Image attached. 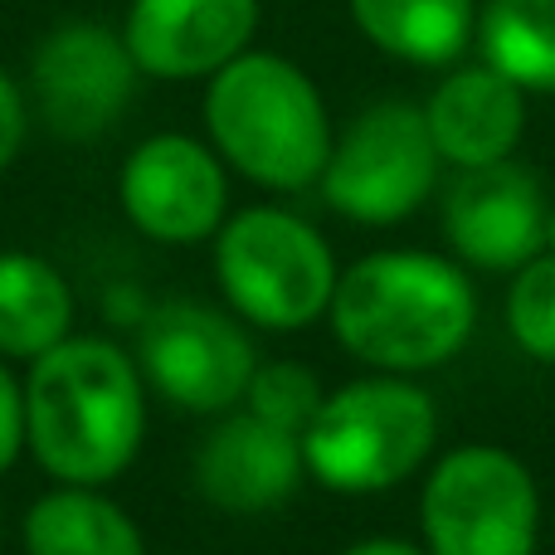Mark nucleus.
<instances>
[{
  "label": "nucleus",
  "instance_id": "17",
  "mask_svg": "<svg viewBox=\"0 0 555 555\" xmlns=\"http://www.w3.org/2000/svg\"><path fill=\"white\" fill-rule=\"evenodd\" d=\"M25 555H146V541L98 488L64 482L25 512Z\"/></svg>",
  "mask_w": 555,
  "mask_h": 555
},
{
  "label": "nucleus",
  "instance_id": "21",
  "mask_svg": "<svg viewBox=\"0 0 555 555\" xmlns=\"http://www.w3.org/2000/svg\"><path fill=\"white\" fill-rule=\"evenodd\" d=\"M25 453V385L0 361V473Z\"/></svg>",
  "mask_w": 555,
  "mask_h": 555
},
{
  "label": "nucleus",
  "instance_id": "8",
  "mask_svg": "<svg viewBox=\"0 0 555 555\" xmlns=\"http://www.w3.org/2000/svg\"><path fill=\"white\" fill-rule=\"evenodd\" d=\"M142 68L122 44V29L68 20L29 59V98L44 127L64 142H93L122 117Z\"/></svg>",
  "mask_w": 555,
  "mask_h": 555
},
{
  "label": "nucleus",
  "instance_id": "2",
  "mask_svg": "<svg viewBox=\"0 0 555 555\" xmlns=\"http://www.w3.org/2000/svg\"><path fill=\"white\" fill-rule=\"evenodd\" d=\"M332 332L356 361L420 375L453 361L478 326V297L459 263L420 249H380L336 278Z\"/></svg>",
  "mask_w": 555,
  "mask_h": 555
},
{
  "label": "nucleus",
  "instance_id": "10",
  "mask_svg": "<svg viewBox=\"0 0 555 555\" xmlns=\"http://www.w3.org/2000/svg\"><path fill=\"white\" fill-rule=\"evenodd\" d=\"M127 220L156 244H201L220 234L230 181L220 156L185 132H162L132 146L117 176Z\"/></svg>",
  "mask_w": 555,
  "mask_h": 555
},
{
  "label": "nucleus",
  "instance_id": "19",
  "mask_svg": "<svg viewBox=\"0 0 555 555\" xmlns=\"http://www.w3.org/2000/svg\"><path fill=\"white\" fill-rule=\"evenodd\" d=\"M507 326L531 361L555 365V249H541L512 278Z\"/></svg>",
  "mask_w": 555,
  "mask_h": 555
},
{
  "label": "nucleus",
  "instance_id": "18",
  "mask_svg": "<svg viewBox=\"0 0 555 555\" xmlns=\"http://www.w3.org/2000/svg\"><path fill=\"white\" fill-rule=\"evenodd\" d=\"M473 39L521 93H555V0H488Z\"/></svg>",
  "mask_w": 555,
  "mask_h": 555
},
{
  "label": "nucleus",
  "instance_id": "7",
  "mask_svg": "<svg viewBox=\"0 0 555 555\" xmlns=\"http://www.w3.org/2000/svg\"><path fill=\"white\" fill-rule=\"evenodd\" d=\"M424 107L414 103H375L332 137V156L322 166V195L336 215L356 224H400L434 195L439 181Z\"/></svg>",
  "mask_w": 555,
  "mask_h": 555
},
{
  "label": "nucleus",
  "instance_id": "9",
  "mask_svg": "<svg viewBox=\"0 0 555 555\" xmlns=\"http://www.w3.org/2000/svg\"><path fill=\"white\" fill-rule=\"evenodd\" d=\"M142 371L176 410L224 414L244 400L259 356L234 317L205 302H166L142 326Z\"/></svg>",
  "mask_w": 555,
  "mask_h": 555
},
{
  "label": "nucleus",
  "instance_id": "22",
  "mask_svg": "<svg viewBox=\"0 0 555 555\" xmlns=\"http://www.w3.org/2000/svg\"><path fill=\"white\" fill-rule=\"evenodd\" d=\"M29 132V103H25V88L0 68V176L10 171V162L20 156Z\"/></svg>",
  "mask_w": 555,
  "mask_h": 555
},
{
  "label": "nucleus",
  "instance_id": "16",
  "mask_svg": "<svg viewBox=\"0 0 555 555\" xmlns=\"http://www.w3.org/2000/svg\"><path fill=\"white\" fill-rule=\"evenodd\" d=\"M351 20L380 54L404 64H453L478 35L473 0H346Z\"/></svg>",
  "mask_w": 555,
  "mask_h": 555
},
{
  "label": "nucleus",
  "instance_id": "6",
  "mask_svg": "<svg viewBox=\"0 0 555 555\" xmlns=\"http://www.w3.org/2000/svg\"><path fill=\"white\" fill-rule=\"evenodd\" d=\"M429 555H537L541 492L521 459L498 443H468L434 463L420 498Z\"/></svg>",
  "mask_w": 555,
  "mask_h": 555
},
{
  "label": "nucleus",
  "instance_id": "20",
  "mask_svg": "<svg viewBox=\"0 0 555 555\" xmlns=\"http://www.w3.org/2000/svg\"><path fill=\"white\" fill-rule=\"evenodd\" d=\"M244 400H249V414H259V420H269V424H278V429H287V434L302 439L326 395H322V385H317V375L307 371V365L278 361V365H259V371H254Z\"/></svg>",
  "mask_w": 555,
  "mask_h": 555
},
{
  "label": "nucleus",
  "instance_id": "4",
  "mask_svg": "<svg viewBox=\"0 0 555 555\" xmlns=\"http://www.w3.org/2000/svg\"><path fill=\"white\" fill-rule=\"evenodd\" d=\"M439 439L434 400L404 375H365L332 390L302 434L307 473L326 492L365 498L414 478Z\"/></svg>",
  "mask_w": 555,
  "mask_h": 555
},
{
  "label": "nucleus",
  "instance_id": "13",
  "mask_svg": "<svg viewBox=\"0 0 555 555\" xmlns=\"http://www.w3.org/2000/svg\"><path fill=\"white\" fill-rule=\"evenodd\" d=\"M302 478V439L259 414H230L195 453L201 498L234 517H259V512L283 507Z\"/></svg>",
  "mask_w": 555,
  "mask_h": 555
},
{
  "label": "nucleus",
  "instance_id": "15",
  "mask_svg": "<svg viewBox=\"0 0 555 555\" xmlns=\"http://www.w3.org/2000/svg\"><path fill=\"white\" fill-rule=\"evenodd\" d=\"M74 287L49 259L25 249L0 254V361H39L68 341Z\"/></svg>",
  "mask_w": 555,
  "mask_h": 555
},
{
  "label": "nucleus",
  "instance_id": "11",
  "mask_svg": "<svg viewBox=\"0 0 555 555\" xmlns=\"http://www.w3.org/2000/svg\"><path fill=\"white\" fill-rule=\"evenodd\" d=\"M551 215L555 210L546 205L541 181L507 156V162L459 171L443 201V234L463 263L507 273L551 249Z\"/></svg>",
  "mask_w": 555,
  "mask_h": 555
},
{
  "label": "nucleus",
  "instance_id": "3",
  "mask_svg": "<svg viewBox=\"0 0 555 555\" xmlns=\"http://www.w3.org/2000/svg\"><path fill=\"white\" fill-rule=\"evenodd\" d=\"M205 127L224 162L269 191H307L332 156V122L317 83L283 54H254L210 74Z\"/></svg>",
  "mask_w": 555,
  "mask_h": 555
},
{
  "label": "nucleus",
  "instance_id": "5",
  "mask_svg": "<svg viewBox=\"0 0 555 555\" xmlns=\"http://www.w3.org/2000/svg\"><path fill=\"white\" fill-rule=\"evenodd\" d=\"M215 278L244 322L269 326V332H297L332 307L341 273L326 240L302 215L254 205L220 224Z\"/></svg>",
  "mask_w": 555,
  "mask_h": 555
},
{
  "label": "nucleus",
  "instance_id": "23",
  "mask_svg": "<svg viewBox=\"0 0 555 555\" xmlns=\"http://www.w3.org/2000/svg\"><path fill=\"white\" fill-rule=\"evenodd\" d=\"M341 555H429L424 546H410V541H395V537H375V541H356Z\"/></svg>",
  "mask_w": 555,
  "mask_h": 555
},
{
  "label": "nucleus",
  "instance_id": "1",
  "mask_svg": "<svg viewBox=\"0 0 555 555\" xmlns=\"http://www.w3.org/2000/svg\"><path fill=\"white\" fill-rule=\"evenodd\" d=\"M146 434L142 371L98 336H68L29 365L25 449L68 488H103L137 459Z\"/></svg>",
  "mask_w": 555,
  "mask_h": 555
},
{
  "label": "nucleus",
  "instance_id": "14",
  "mask_svg": "<svg viewBox=\"0 0 555 555\" xmlns=\"http://www.w3.org/2000/svg\"><path fill=\"white\" fill-rule=\"evenodd\" d=\"M439 162L473 171V166L507 162L527 132V93L492 64L453 68L424 103Z\"/></svg>",
  "mask_w": 555,
  "mask_h": 555
},
{
  "label": "nucleus",
  "instance_id": "12",
  "mask_svg": "<svg viewBox=\"0 0 555 555\" xmlns=\"http://www.w3.org/2000/svg\"><path fill=\"white\" fill-rule=\"evenodd\" d=\"M259 0H132L122 44L146 78H210L249 49Z\"/></svg>",
  "mask_w": 555,
  "mask_h": 555
}]
</instances>
